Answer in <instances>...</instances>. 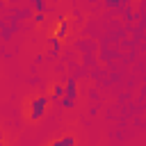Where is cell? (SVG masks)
I'll return each mask as SVG.
<instances>
[{
  "mask_svg": "<svg viewBox=\"0 0 146 146\" xmlns=\"http://www.w3.org/2000/svg\"><path fill=\"white\" fill-rule=\"evenodd\" d=\"M48 107H50V98H48V94H36V96L27 103V121H32V123L41 121V119L46 116Z\"/></svg>",
  "mask_w": 146,
  "mask_h": 146,
  "instance_id": "6da1fadb",
  "label": "cell"
},
{
  "mask_svg": "<svg viewBox=\"0 0 146 146\" xmlns=\"http://www.w3.org/2000/svg\"><path fill=\"white\" fill-rule=\"evenodd\" d=\"M34 9L43 11V9H46V2H43V0H34Z\"/></svg>",
  "mask_w": 146,
  "mask_h": 146,
  "instance_id": "52a82bcc",
  "label": "cell"
},
{
  "mask_svg": "<svg viewBox=\"0 0 146 146\" xmlns=\"http://www.w3.org/2000/svg\"><path fill=\"white\" fill-rule=\"evenodd\" d=\"M48 43H50V46H52V48H55V52H57V50H59V48H62V41H57V39H55V36H50V39H48Z\"/></svg>",
  "mask_w": 146,
  "mask_h": 146,
  "instance_id": "8992f818",
  "label": "cell"
},
{
  "mask_svg": "<svg viewBox=\"0 0 146 146\" xmlns=\"http://www.w3.org/2000/svg\"><path fill=\"white\" fill-rule=\"evenodd\" d=\"M48 98H50V103H59V100L64 98V84H52Z\"/></svg>",
  "mask_w": 146,
  "mask_h": 146,
  "instance_id": "5b68a950",
  "label": "cell"
},
{
  "mask_svg": "<svg viewBox=\"0 0 146 146\" xmlns=\"http://www.w3.org/2000/svg\"><path fill=\"white\" fill-rule=\"evenodd\" d=\"M46 146H78V139H75L73 135H62V137L52 139V141L46 144Z\"/></svg>",
  "mask_w": 146,
  "mask_h": 146,
  "instance_id": "277c9868",
  "label": "cell"
},
{
  "mask_svg": "<svg viewBox=\"0 0 146 146\" xmlns=\"http://www.w3.org/2000/svg\"><path fill=\"white\" fill-rule=\"evenodd\" d=\"M66 32H68V21L62 16V18L57 21V25H55V32H52V36H55L57 41H62V39L66 36Z\"/></svg>",
  "mask_w": 146,
  "mask_h": 146,
  "instance_id": "3957f363",
  "label": "cell"
},
{
  "mask_svg": "<svg viewBox=\"0 0 146 146\" xmlns=\"http://www.w3.org/2000/svg\"><path fill=\"white\" fill-rule=\"evenodd\" d=\"M75 103H78V80L68 78L64 82V98L59 100V105L64 110H71V107H75Z\"/></svg>",
  "mask_w": 146,
  "mask_h": 146,
  "instance_id": "7a4b0ae2",
  "label": "cell"
},
{
  "mask_svg": "<svg viewBox=\"0 0 146 146\" xmlns=\"http://www.w3.org/2000/svg\"><path fill=\"white\" fill-rule=\"evenodd\" d=\"M0 146H7V137H5V130L0 125Z\"/></svg>",
  "mask_w": 146,
  "mask_h": 146,
  "instance_id": "ba28073f",
  "label": "cell"
}]
</instances>
